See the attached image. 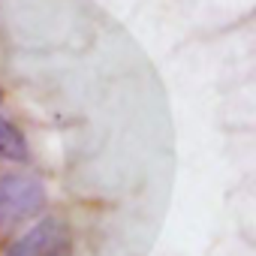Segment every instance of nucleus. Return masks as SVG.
I'll return each instance as SVG.
<instances>
[{
    "mask_svg": "<svg viewBox=\"0 0 256 256\" xmlns=\"http://www.w3.org/2000/svg\"><path fill=\"white\" fill-rule=\"evenodd\" d=\"M0 157H4V160H12V163H24V160L30 157L24 133L18 130L10 118H4V114H0Z\"/></svg>",
    "mask_w": 256,
    "mask_h": 256,
    "instance_id": "7ed1b4c3",
    "label": "nucleus"
},
{
    "mask_svg": "<svg viewBox=\"0 0 256 256\" xmlns=\"http://www.w3.org/2000/svg\"><path fill=\"white\" fill-rule=\"evenodd\" d=\"M0 100H4V90H0Z\"/></svg>",
    "mask_w": 256,
    "mask_h": 256,
    "instance_id": "20e7f679",
    "label": "nucleus"
},
{
    "mask_svg": "<svg viewBox=\"0 0 256 256\" xmlns=\"http://www.w3.org/2000/svg\"><path fill=\"white\" fill-rule=\"evenodd\" d=\"M64 226L58 220H42L40 226H34L30 232H24L6 256H54V250L64 241Z\"/></svg>",
    "mask_w": 256,
    "mask_h": 256,
    "instance_id": "f03ea898",
    "label": "nucleus"
},
{
    "mask_svg": "<svg viewBox=\"0 0 256 256\" xmlns=\"http://www.w3.org/2000/svg\"><path fill=\"white\" fill-rule=\"evenodd\" d=\"M46 184L28 172L0 175V235L16 232L22 223L46 208Z\"/></svg>",
    "mask_w": 256,
    "mask_h": 256,
    "instance_id": "f257e3e1",
    "label": "nucleus"
}]
</instances>
